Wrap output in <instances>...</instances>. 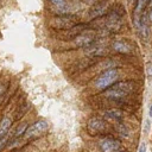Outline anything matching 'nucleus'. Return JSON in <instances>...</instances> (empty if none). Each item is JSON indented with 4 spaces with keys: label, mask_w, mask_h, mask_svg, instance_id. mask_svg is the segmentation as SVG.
<instances>
[{
    "label": "nucleus",
    "mask_w": 152,
    "mask_h": 152,
    "mask_svg": "<svg viewBox=\"0 0 152 152\" xmlns=\"http://www.w3.org/2000/svg\"><path fill=\"white\" fill-rule=\"evenodd\" d=\"M100 148L103 152H116L120 148V142L113 138H104L100 141Z\"/></svg>",
    "instance_id": "7"
},
{
    "label": "nucleus",
    "mask_w": 152,
    "mask_h": 152,
    "mask_svg": "<svg viewBox=\"0 0 152 152\" xmlns=\"http://www.w3.org/2000/svg\"><path fill=\"white\" fill-rule=\"evenodd\" d=\"M147 19H148L150 23H152V10L150 11V13H148V18H147Z\"/></svg>",
    "instance_id": "16"
},
{
    "label": "nucleus",
    "mask_w": 152,
    "mask_h": 152,
    "mask_svg": "<svg viewBox=\"0 0 152 152\" xmlns=\"http://www.w3.org/2000/svg\"><path fill=\"white\" fill-rule=\"evenodd\" d=\"M96 34L95 32L88 30V31H83L82 33H80L78 36H76L74 38V43L76 46H80V48H87L89 45H91L93 43H95V38Z\"/></svg>",
    "instance_id": "5"
},
{
    "label": "nucleus",
    "mask_w": 152,
    "mask_h": 152,
    "mask_svg": "<svg viewBox=\"0 0 152 152\" xmlns=\"http://www.w3.org/2000/svg\"><path fill=\"white\" fill-rule=\"evenodd\" d=\"M104 115L112 120H115V121H121L124 119V113L120 110V109H109V110H106L104 112Z\"/></svg>",
    "instance_id": "10"
},
{
    "label": "nucleus",
    "mask_w": 152,
    "mask_h": 152,
    "mask_svg": "<svg viewBox=\"0 0 152 152\" xmlns=\"http://www.w3.org/2000/svg\"><path fill=\"white\" fill-rule=\"evenodd\" d=\"M144 1H145V2H146V4H147V2H148V1H150V0H144Z\"/></svg>",
    "instance_id": "18"
},
{
    "label": "nucleus",
    "mask_w": 152,
    "mask_h": 152,
    "mask_svg": "<svg viewBox=\"0 0 152 152\" xmlns=\"http://www.w3.org/2000/svg\"><path fill=\"white\" fill-rule=\"evenodd\" d=\"M106 12V4L104 2H101V4H97L95 5L91 10H90V13H89V17L90 18H99V17H102Z\"/></svg>",
    "instance_id": "8"
},
{
    "label": "nucleus",
    "mask_w": 152,
    "mask_h": 152,
    "mask_svg": "<svg viewBox=\"0 0 152 152\" xmlns=\"http://www.w3.org/2000/svg\"><path fill=\"white\" fill-rule=\"evenodd\" d=\"M116 152H122V151H116Z\"/></svg>",
    "instance_id": "19"
},
{
    "label": "nucleus",
    "mask_w": 152,
    "mask_h": 152,
    "mask_svg": "<svg viewBox=\"0 0 152 152\" xmlns=\"http://www.w3.org/2000/svg\"><path fill=\"white\" fill-rule=\"evenodd\" d=\"M138 152H146V145L142 142L140 146H139V150H138Z\"/></svg>",
    "instance_id": "14"
},
{
    "label": "nucleus",
    "mask_w": 152,
    "mask_h": 152,
    "mask_svg": "<svg viewBox=\"0 0 152 152\" xmlns=\"http://www.w3.org/2000/svg\"><path fill=\"white\" fill-rule=\"evenodd\" d=\"M26 128H27V124H26V122L20 124V125L17 127V129L14 131V133H13V138H19V137L24 135V133H25Z\"/></svg>",
    "instance_id": "12"
},
{
    "label": "nucleus",
    "mask_w": 152,
    "mask_h": 152,
    "mask_svg": "<svg viewBox=\"0 0 152 152\" xmlns=\"http://www.w3.org/2000/svg\"><path fill=\"white\" fill-rule=\"evenodd\" d=\"M49 128V124L48 121L45 120H38L36 122H33L31 126H27L25 133H24V137L26 139H36L40 135H43Z\"/></svg>",
    "instance_id": "3"
},
{
    "label": "nucleus",
    "mask_w": 152,
    "mask_h": 152,
    "mask_svg": "<svg viewBox=\"0 0 152 152\" xmlns=\"http://www.w3.org/2000/svg\"><path fill=\"white\" fill-rule=\"evenodd\" d=\"M118 70L116 69H109V70H106L104 72H102L95 81V87L97 89H101V90H106L107 88H109L112 86V83L115 82V80L118 78Z\"/></svg>",
    "instance_id": "2"
},
{
    "label": "nucleus",
    "mask_w": 152,
    "mask_h": 152,
    "mask_svg": "<svg viewBox=\"0 0 152 152\" xmlns=\"http://www.w3.org/2000/svg\"><path fill=\"white\" fill-rule=\"evenodd\" d=\"M76 24V18L71 14H64L55 18L51 21V26L53 28H62V30H70Z\"/></svg>",
    "instance_id": "4"
},
{
    "label": "nucleus",
    "mask_w": 152,
    "mask_h": 152,
    "mask_svg": "<svg viewBox=\"0 0 152 152\" xmlns=\"http://www.w3.org/2000/svg\"><path fill=\"white\" fill-rule=\"evenodd\" d=\"M148 115H150V118H152V106L150 107V112H148Z\"/></svg>",
    "instance_id": "17"
},
{
    "label": "nucleus",
    "mask_w": 152,
    "mask_h": 152,
    "mask_svg": "<svg viewBox=\"0 0 152 152\" xmlns=\"http://www.w3.org/2000/svg\"><path fill=\"white\" fill-rule=\"evenodd\" d=\"M134 88V82L132 81H122L118 82L114 86L107 88L104 90V96L110 99H121L127 96Z\"/></svg>",
    "instance_id": "1"
},
{
    "label": "nucleus",
    "mask_w": 152,
    "mask_h": 152,
    "mask_svg": "<svg viewBox=\"0 0 152 152\" xmlns=\"http://www.w3.org/2000/svg\"><path fill=\"white\" fill-rule=\"evenodd\" d=\"M11 125H12V121H11L10 118H6V116H5V118L0 121V139L5 138V137L7 135Z\"/></svg>",
    "instance_id": "9"
},
{
    "label": "nucleus",
    "mask_w": 152,
    "mask_h": 152,
    "mask_svg": "<svg viewBox=\"0 0 152 152\" xmlns=\"http://www.w3.org/2000/svg\"><path fill=\"white\" fill-rule=\"evenodd\" d=\"M147 75L148 76H152V65L147 66Z\"/></svg>",
    "instance_id": "15"
},
{
    "label": "nucleus",
    "mask_w": 152,
    "mask_h": 152,
    "mask_svg": "<svg viewBox=\"0 0 152 152\" xmlns=\"http://www.w3.org/2000/svg\"><path fill=\"white\" fill-rule=\"evenodd\" d=\"M113 49L115 51H118V52H121V53H127V52L131 51L129 46L127 44L122 43V42H115V43H113Z\"/></svg>",
    "instance_id": "11"
},
{
    "label": "nucleus",
    "mask_w": 152,
    "mask_h": 152,
    "mask_svg": "<svg viewBox=\"0 0 152 152\" xmlns=\"http://www.w3.org/2000/svg\"><path fill=\"white\" fill-rule=\"evenodd\" d=\"M6 141H7V137H5V138H2V139H0V150L5 146V144H6Z\"/></svg>",
    "instance_id": "13"
},
{
    "label": "nucleus",
    "mask_w": 152,
    "mask_h": 152,
    "mask_svg": "<svg viewBox=\"0 0 152 152\" xmlns=\"http://www.w3.org/2000/svg\"><path fill=\"white\" fill-rule=\"evenodd\" d=\"M87 128L90 134H99L106 129V122L100 118H91L88 121Z\"/></svg>",
    "instance_id": "6"
}]
</instances>
